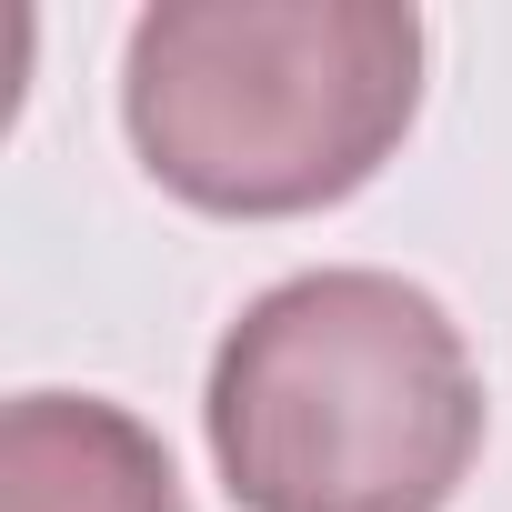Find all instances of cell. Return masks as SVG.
Listing matches in <instances>:
<instances>
[{
	"instance_id": "6da1fadb",
	"label": "cell",
	"mask_w": 512,
	"mask_h": 512,
	"mask_svg": "<svg viewBox=\"0 0 512 512\" xmlns=\"http://www.w3.org/2000/svg\"><path fill=\"white\" fill-rule=\"evenodd\" d=\"M201 432L241 512H442L482 452V362L422 282L332 262L241 302Z\"/></svg>"
},
{
	"instance_id": "7a4b0ae2",
	"label": "cell",
	"mask_w": 512,
	"mask_h": 512,
	"mask_svg": "<svg viewBox=\"0 0 512 512\" xmlns=\"http://www.w3.org/2000/svg\"><path fill=\"white\" fill-rule=\"evenodd\" d=\"M422 111V11L402 0H151L121 51L141 171L221 221L352 201Z\"/></svg>"
},
{
	"instance_id": "3957f363",
	"label": "cell",
	"mask_w": 512,
	"mask_h": 512,
	"mask_svg": "<svg viewBox=\"0 0 512 512\" xmlns=\"http://www.w3.org/2000/svg\"><path fill=\"white\" fill-rule=\"evenodd\" d=\"M0 512H181L161 432L101 392H21L0 412Z\"/></svg>"
}]
</instances>
